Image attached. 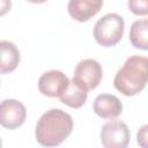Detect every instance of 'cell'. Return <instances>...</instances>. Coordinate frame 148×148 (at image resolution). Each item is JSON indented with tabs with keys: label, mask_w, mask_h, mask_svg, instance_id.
Masks as SVG:
<instances>
[{
	"label": "cell",
	"mask_w": 148,
	"mask_h": 148,
	"mask_svg": "<svg viewBox=\"0 0 148 148\" xmlns=\"http://www.w3.org/2000/svg\"><path fill=\"white\" fill-rule=\"evenodd\" d=\"M73 118L61 109H50L44 112L35 130L36 141L44 147H56L62 143L72 133Z\"/></svg>",
	"instance_id": "6da1fadb"
},
{
	"label": "cell",
	"mask_w": 148,
	"mask_h": 148,
	"mask_svg": "<svg viewBox=\"0 0 148 148\" xmlns=\"http://www.w3.org/2000/svg\"><path fill=\"white\" fill-rule=\"evenodd\" d=\"M130 42L139 50H148V20H136L132 23L130 29Z\"/></svg>",
	"instance_id": "7c38bea8"
},
{
	"label": "cell",
	"mask_w": 148,
	"mask_h": 148,
	"mask_svg": "<svg viewBox=\"0 0 148 148\" xmlns=\"http://www.w3.org/2000/svg\"><path fill=\"white\" fill-rule=\"evenodd\" d=\"M69 79L65 73L58 69L44 72L38 79V90L47 97H59L67 88Z\"/></svg>",
	"instance_id": "52a82bcc"
},
{
	"label": "cell",
	"mask_w": 148,
	"mask_h": 148,
	"mask_svg": "<svg viewBox=\"0 0 148 148\" xmlns=\"http://www.w3.org/2000/svg\"><path fill=\"white\" fill-rule=\"evenodd\" d=\"M147 128L148 126L147 125H143L140 127L138 134H136V139H138V143L141 146V147H147Z\"/></svg>",
	"instance_id": "5bb4252c"
},
{
	"label": "cell",
	"mask_w": 148,
	"mask_h": 148,
	"mask_svg": "<svg viewBox=\"0 0 148 148\" xmlns=\"http://www.w3.org/2000/svg\"><path fill=\"white\" fill-rule=\"evenodd\" d=\"M103 3V0H69L67 10L73 20L87 22L102 9Z\"/></svg>",
	"instance_id": "ba28073f"
},
{
	"label": "cell",
	"mask_w": 148,
	"mask_h": 148,
	"mask_svg": "<svg viewBox=\"0 0 148 148\" xmlns=\"http://www.w3.org/2000/svg\"><path fill=\"white\" fill-rule=\"evenodd\" d=\"M2 146V141H1V136H0V147Z\"/></svg>",
	"instance_id": "e0dca14e"
},
{
	"label": "cell",
	"mask_w": 148,
	"mask_h": 148,
	"mask_svg": "<svg viewBox=\"0 0 148 148\" xmlns=\"http://www.w3.org/2000/svg\"><path fill=\"white\" fill-rule=\"evenodd\" d=\"M0 83H1V82H0Z\"/></svg>",
	"instance_id": "ac0fdd59"
},
{
	"label": "cell",
	"mask_w": 148,
	"mask_h": 148,
	"mask_svg": "<svg viewBox=\"0 0 148 148\" xmlns=\"http://www.w3.org/2000/svg\"><path fill=\"white\" fill-rule=\"evenodd\" d=\"M103 79L102 65L95 59H83L77 62L72 81L86 91L96 89Z\"/></svg>",
	"instance_id": "277c9868"
},
{
	"label": "cell",
	"mask_w": 148,
	"mask_h": 148,
	"mask_svg": "<svg viewBox=\"0 0 148 148\" xmlns=\"http://www.w3.org/2000/svg\"><path fill=\"white\" fill-rule=\"evenodd\" d=\"M94 112L103 119H114L123 112L121 101L111 94H99L94 99Z\"/></svg>",
	"instance_id": "9c48e42d"
},
{
	"label": "cell",
	"mask_w": 148,
	"mask_h": 148,
	"mask_svg": "<svg viewBox=\"0 0 148 148\" xmlns=\"http://www.w3.org/2000/svg\"><path fill=\"white\" fill-rule=\"evenodd\" d=\"M20 60L18 47L9 40H0V74H8L15 71Z\"/></svg>",
	"instance_id": "30bf717a"
},
{
	"label": "cell",
	"mask_w": 148,
	"mask_h": 148,
	"mask_svg": "<svg viewBox=\"0 0 148 148\" xmlns=\"http://www.w3.org/2000/svg\"><path fill=\"white\" fill-rule=\"evenodd\" d=\"M61 103L65 105L73 108V109H80L84 105L87 98H88V91L79 87L75 82L69 80V83L67 88L64 90V92L58 97Z\"/></svg>",
	"instance_id": "8fae6325"
},
{
	"label": "cell",
	"mask_w": 148,
	"mask_h": 148,
	"mask_svg": "<svg viewBox=\"0 0 148 148\" xmlns=\"http://www.w3.org/2000/svg\"><path fill=\"white\" fill-rule=\"evenodd\" d=\"M27 1H29L31 3H44V2H46L49 0H27Z\"/></svg>",
	"instance_id": "2e32d148"
},
{
	"label": "cell",
	"mask_w": 148,
	"mask_h": 148,
	"mask_svg": "<svg viewBox=\"0 0 148 148\" xmlns=\"http://www.w3.org/2000/svg\"><path fill=\"white\" fill-rule=\"evenodd\" d=\"M99 138L105 148H125L130 143L131 132L124 121L116 120L114 118L109 119L102 126Z\"/></svg>",
	"instance_id": "5b68a950"
},
{
	"label": "cell",
	"mask_w": 148,
	"mask_h": 148,
	"mask_svg": "<svg viewBox=\"0 0 148 148\" xmlns=\"http://www.w3.org/2000/svg\"><path fill=\"white\" fill-rule=\"evenodd\" d=\"M147 66L148 59L143 56L127 58L114 75V88L128 97L141 92L147 84Z\"/></svg>",
	"instance_id": "7a4b0ae2"
},
{
	"label": "cell",
	"mask_w": 148,
	"mask_h": 148,
	"mask_svg": "<svg viewBox=\"0 0 148 148\" xmlns=\"http://www.w3.org/2000/svg\"><path fill=\"white\" fill-rule=\"evenodd\" d=\"M124 29V18L117 13H109L97 20L92 35L97 44L104 47H111L121 40Z\"/></svg>",
	"instance_id": "3957f363"
},
{
	"label": "cell",
	"mask_w": 148,
	"mask_h": 148,
	"mask_svg": "<svg viewBox=\"0 0 148 148\" xmlns=\"http://www.w3.org/2000/svg\"><path fill=\"white\" fill-rule=\"evenodd\" d=\"M12 8V0H0V16L9 13Z\"/></svg>",
	"instance_id": "9a60e30c"
},
{
	"label": "cell",
	"mask_w": 148,
	"mask_h": 148,
	"mask_svg": "<svg viewBox=\"0 0 148 148\" xmlns=\"http://www.w3.org/2000/svg\"><path fill=\"white\" fill-rule=\"evenodd\" d=\"M27 118L24 104L14 98H7L0 102V125L7 130L21 127Z\"/></svg>",
	"instance_id": "8992f818"
},
{
	"label": "cell",
	"mask_w": 148,
	"mask_h": 148,
	"mask_svg": "<svg viewBox=\"0 0 148 148\" xmlns=\"http://www.w3.org/2000/svg\"><path fill=\"white\" fill-rule=\"evenodd\" d=\"M128 9L138 16H146L148 14V0H127Z\"/></svg>",
	"instance_id": "4fadbf2b"
}]
</instances>
